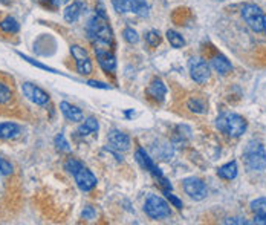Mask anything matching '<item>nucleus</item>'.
<instances>
[{"mask_svg": "<svg viewBox=\"0 0 266 225\" xmlns=\"http://www.w3.org/2000/svg\"><path fill=\"white\" fill-rule=\"evenodd\" d=\"M70 52H72V57L75 60V64H77V71L78 74L81 75H89L92 74V60L87 54V51L78 44H74L70 46Z\"/></svg>", "mask_w": 266, "mask_h": 225, "instance_id": "nucleus-7", "label": "nucleus"}, {"mask_svg": "<svg viewBox=\"0 0 266 225\" xmlns=\"http://www.w3.org/2000/svg\"><path fill=\"white\" fill-rule=\"evenodd\" d=\"M251 210L254 212V215L266 216V198H259V199L253 201L251 202Z\"/></svg>", "mask_w": 266, "mask_h": 225, "instance_id": "nucleus-24", "label": "nucleus"}, {"mask_svg": "<svg viewBox=\"0 0 266 225\" xmlns=\"http://www.w3.org/2000/svg\"><path fill=\"white\" fill-rule=\"evenodd\" d=\"M147 94H149L153 100L162 101L164 97H165V94H167V87H165V84L162 83V80H158V78H156V80H153L152 84L149 86Z\"/></svg>", "mask_w": 266, "mask_h": 225, "instance_id": "nucleus-15", "label": "nucleus"}, {"mask_svg": "<svg viewBox=\"0 0 266 225\" xmlns=\"http://www.w3.org/2000/svg\"><path fill=\"white\" fill-rule=\"evenodd\" d=\"M0 28H2V31L8 32V34H14V32H17L20 29V25H18V21L14 17L9 15V17H5L0 21Z\"/></svg>", "mask_w": 266, "mask_h": 225, "instance_id": "nucleus-22", "label": "nucleus"}, {"mask_svg": "<svg viewBox=\"0 0 266 225\" xmlns=\"http://www.w3.org/2000/svg\"><path fill=\"white\" fill-rule=\"evenodd\" d=\"M144 212L152 219H164L172 215L170 206L165 199H162L158 195H150L144 204Z\"/></svg>", "mask_w": 266, "mask_h": 225, "instance_id": "nucleus-4", "label": "nucleus"}, {"mask_svg": "<svg viewBox=\"0 0 266 225\" xmlns=\"http://www.w3.org/2000/svg\"><path fill=\"white\" fill-rule=\"evenodd\" d=\"M146 41H147V44L152 46V48L158 46V44L161 43V35H159V32H158V31H150V32H147Z\"/></svg>", "mask_w": 266, "mask_h": 225, "instance_id": "nucleus-28", "label": "nucleus"}, {"mask_svg": "<svg viewBox=\"0 0 266 225\" xmlns=\"http://www.w3.org/2000/svg\"><path fill=\"white\" fill-rule=\"evenodd\" d=\"M184 190L195 201H202L208 195V189H207L205 183L202 179H199V178H187V179H184Z\"/></svg>", "mask_w": 266, "mask_h": 225, "instance_id": "nucleus-8", "label": "nucleus"}, {"mask_svg": "<svg viewBox=\"0 0 266 225\" xmlns=\"http://www.w3.org/2000/svg\"><path fill=\"white\" fill-rule=\"evenodd\" d=\"M164 195L167 196V199L173 204V207L176 209H182V201L179 198H176L175 195H172V192H164Z\"/></svg>", "mask_w": 266, "mask_h": 225, "instance_id": "nucleus-34", "label": "nucleus"}, {"mask_svg": "<svg viewBox=\"0 0 266 225\" xmlns=\"http://www.w3.org/2000/svg\"><path fill=\"white\" fill-rule=\"evenodd\" d=\"M188 68H190V75L196 83L202 84L210 80V66L207 64V61L204 58H201V57L190 58Z\"/></svg>", "mask_w": 266, "mask_h": 225, "instance_id": "nucleus-6", "label": "nucleus"}, {"mask_svg": "<svg viewBox=\"0 0 266 225\" xmlns=\"http://www.w3.org/2000/svg\"><path fill=\"white\" fill-rule=\"evenodd\" d=\"M227 224H250V222H247V221H244V219H239V218H233V219H228V221H225Z\"/></svg>", "mask_w": 266, "mask_h": 225, "instance_id": "nucleus-38", "label": "nucleus"}, {"mask_svg": "<svg viewBox=\"0 0 266 225\" xmlns=\"http://www.w3.org/2000/svg\"><path fill=\"white\" fill-rule=\"evenodd\" d=\"M11 97H12L11 89H9V87H8L5 83H2V81H0V104L8 103V101L11 100Z\"/></svg>", "mask_w": 266, "mask_h": 225, "instance_id": "nucleus-29", "label": "nucleus"}, {"mask_svg": "<svg viewBox=\"0 0 266 225\" xmlns=\"http://www.w3.org/2000/svg\"><path fill=\"white\" fill-rule=\"evenodd\" d=\"M263 29L266 31V15H265V18H263Z\"/></svg>", "mask_w": 266, "mask_h": 225, "instance_id": "nucleus-39", "label": "nucleus"}, {"mask_svg": "<svg viewBox=\"0 0 266 225\" xmlns=\"http://www.w3.org/2000/svg\"><path fill=\"white\" fill-rule=\"evenodd\" d=\"M81 216H83L84 219H87V221H92V219L95 218V210H93L92 207H86V209L83 210Z\"/></svg>", "mask_w": 266, "mask_h": 225, "instance_id": "nucleus-35", "label": "nucleus"}, {"mask_svg": "<svg viewBox=\"0 0 266 225\" xmlns=\"http://www.w3.org/2000/svg\"><path fill=\"white\" fill-rule=\"evenodd\" d=\"M60 110H61L63 115H64L69 121H72V123H78V121H81L83 117H84L81 109H78L77 106H72V104L67 103V101H61V103H60Z\"/></svg>", "mask_w": 266, "mask_h": 225, "instance_id": "nucleus-14", "label": "nucleus"}, {"mask_svg": "<svg viewBox=\"0 0 266 225\" xmlns=\"http://www.w3.org/2000/svg\"><path fill=\"white\" fill-rule=\"evenodd\" d=\"M109 144H110V147H113L115 150H123V152H126V150H129L130 149V138L126 135V133H123V132H119V130H112L110 133H109Z\"/></svg>", "mask_w": 266, "mask_h": 225, "instance_id": "nucleus-13", "label": "nucleus"}, {"mask_svg": "<svg viewBox=\"0 0 266 225\" xmlns=\"http://www.w3.org/2000/svg\"><path fill=\"white\" fill-rule=\"evenodd\" d=\"M18 55H20L23 60H26L28 63H31V64H34V66H37V68H40V69H43V71H47V72L57 74V71H55V69H51V68H47V66H44V64H41V63H38V61H35V60H32V58H29V57L23 55V54H20V52H18Z\"/></svg>", "mask_w": 266, "mask_h": 225, "instance_id": "nucleus-30", "label": "nucleus"}, {"mask_svg": "<svg viewBox=\"0 0 266 225\" xmlns=\"http://www.w3.org/2000/svg\"><path fill=\"white\" fill-rule=\"evenodd\" d=\"M213 68L221 74V75H227L228 72H231L233 66L230 63V60L224 55H216L213 58Z\"/></svg>", "mask_w": 266, "mask_h": 225, "instance_id": "nucleus-20", "label": "nucleus"}, {"mask_svg": "<svg viewBox=\"0 0 266 225\" xmlns=\"http://www.w3.org/2000/svg\"><path fill=\"white\" fill-rule=\"evenodd\" d=\"M251 224L266 225V216H260V215H256V218H254V221H253Z\"/></svg>", "mask_w": 266, "mask_h": 225, "instance_id": "nucleus-37", "label": "nucleus"}, {"mask_svg": "<svg viewBox=\"0 0 266 225\" xmlns=\"http://www.w3.org/2000/svg\"><path fill=\"white\" fill-rule=\"evenodd\" d=\"M245 164L250 170H265L266 167V152L262 144L259 143H250L244 153Z\"/></svg>", "mask_w": 266, "mask_h": 225, "instance_id": "nucleus-3", "label": "nucleus"}, {"mask_svg": "<svg viewBox=\"0 0 266 225\" xmlns=\"http://www.w3.org/2000/svg\"><path fill=\"white\" fill-rule=\"evenodd\" d=\"M216 126L221 132H224L225 135H228L231 138H239L247 130L245 118L240 117L239 114H233V112H225V114L219 115L216 120Z\"/></svg>", "mask_w": 266, "mask_h": 225, "instance_id": "nucleus-1", "label": "nucleus"}, {"mask_svg": "<svg viewBox=\"0 0 266 225\" xmlns=\"http://www.w3.org/2000/svg\"><path fill=\"white\" fill-rule=\"evenodd\" d=\"M84 6L81 2H74L72 5H69L66 9H64V20L69 21V23H74L80 18L81 12H83Z\"/></svg>", "mask_w": 266, "mask_h": 225, "instance_id": "nucleus-17", "label": "nucleus"}, {"mask_svg": "<svg viewBox=\"0 0 266 225\" xmlns=\"http://www.w3.org/2000/svg\"><path fill=\"white\" fill-rule=\"evenodd\" d=\"M0 172H2V175H11V173H12V166H11V163H8L6 160L0 158Z\"/></svg>", "mask_w": 266, "mask_h": 225, "instance_id": "nucleus-33", "label": "nucleus"}, {"mask_svg": "<svg viewBox=\"0 0 266 225\" xmlns=\"http://www.w3.org/2000/svg\"><path fill=\"white\" fill-rule=\"evenodd\" d=\"M95 54H96V60H98L100 66L106 72H115V69H116V58H115V55L109 49L96 46L95 48Z\"/></svg>", "mask_w": 266, "mask_h": 225, "instance_id": "nucleus-11", "label": "nucleus"}, {"mask_svg": "<svg viewBox=\"0 0 266 225\" xmlns=\"http://www.w3.org/2000/svg\"><path fill=\"white\" fill-rule=\"evenodd\" d=\"M21 91H23L25 97L28 100H31L32 103H35L37 106H46L49 103V95L41 87H38L32 83H23Z\"/></svg>", "mask_w": 266, "mask_h": 225, "instance_id": "nucleus-9", "label": "nucleus"}, {"mask_svg": "<svg viewBox=\"0 0 266 225\" xmlns=\"http://www.w3.org/2000/svg\"><path fill=\"white\" fill-rule=\"evenodd\" d=\"M80 167H83V163L78 161V160H75V158H67L66 163H64V170L67 173H70V175H74Z\"/></svg>", "mask_w": 266, "mask_h": 225, "instance_id": "nucleus-26", "label": "nucleus"}, {"mask_svg": "<svg viewBox=\"0 0 266 225\" xmlns=\"http://www.w3.org/2000/svg\"><path fill=\"white\" fill-rule=\"evenodd\" d=\"M21 127L15 123H0V138L2 140H14L20 135Z\"/></svg>", "mask_w": 266, "mask_h": 225, "instance_id": "nucleus-16", "label": "nucleus"}, {"mask_svg": "<svg viewBox=\"0 0 266 225\" xmlns=\"http://www.w3.org/2000/svg\"><path fill=\"white\" fill-rule=\"evenodd\" d=\"M188 107H190L191 112H196V114H202L204 109H205L204 104L199 103V100H190V101H188Z\"/></svg>", "mask_w": 266, "mask_h": 225, "instance_id": "nucleus-32", "label": "nucleus"}, {"mask_svg": "<svg viewBox=\"0 0 266 225\" xmlns=\"http://www.w3.org/2000/svg\"><path fill=\"white\" fill-rule=\"evenodd\" d=\"M123 35H124L126 41L130 43V44H135V43L139 41V35H138V32L133 28H126L124 32H123Z\"/></svg>", "mask_w": 266, "mask_h": 225, "instance_id": "nucleus-27", "label": "nucleus"}, {"mask_svg": "<svg viewBox=\"0 0 266 225\" xmlns=\"http://www.w3.org/2000/svg\"><path fill=\"white\" fill-rule=\"evenodd\" d=\"M136 161H138L146 170H149L155 178H158V179H162V178H164L161 169H158V167L155 166V163H153L152 158L146 153L144 149H138V152H136Z\"/></svg>", "mask_w": 266, "mask_h": 225, "instance_id": "nucleus-12", "label": "nucleus"}, {"mask_svg": "<svg viewBox=\"0 0 266 225\" xmlns=\"http://www.w3.org/2000/svg\"><path fill=\"white\" fill-rule=\"evenodd\" d=\"M167 40L170 41V44H172L173 48H184V46H185L184 37H182L179 32L173 31V29H168V31H167Z\"/></svg>", "mask_w": 266, "mask_h": 225, "instance_id": "nucleus-23", "label": "nucleus"}, {"mask_svg": "<svg viewBox=\"0 0 266 225\" xmlns=\"http://www.w3.org/2000/svg\"><path fill=\"white\" fill-rule=\"evenodd\" d=\"M129 12H133L139 17H146L149 14V3L147 0H127Z\"/></svg>", "mask_w": 266, "mask_h": 225, "instance_id": "nucleus-18", "label": "nucleus"}, {"mask_svg": "<svg viewBox=\"0 0 266 225\" xmlns=\"http://www.w3.org/2000/svg\"><path fill=\"white\" fill-rule=\"evenodd\" d=\"M89 86L92 87H100V89H109L110 86L109 84H104V83H100V81H87Z\"/></svg>", "mask_w": 266, "mask_h": 225, "instance_id": "nucleus-36", "label": "nucleus"}, {"mask_svg": "<svg viewBox=\"0 0 266 225\" xmlns=\"http://www.w3.org/2000/svg\"><path fill=\"white\" fill-rule=\"evenodd\" d=\"M89 34L100 44H104V46L112 44L113 35H112V29L107 23V17H101V15L95 14L89 21Z\"/></svg>", "mask_w": 266, "mask_h": 225, "instance_id": "nucleus-2", "label": "nucleus"}, {"mask_svg": "<svg viewBox=\"0 0 266 225\" xmlns=\"http://www.w3.org/2000/svg\"><path fill=\"white\" fill-rule=\"evenodd\" d=\"M54 143H55L57 150H60V152H70V146H69V143L66 141V137H64L63 133H58V135L55 137Z\"/></svg>", "mask_w": 266, "mask_h": 225, "instance_id": "nucleus-25", "label": "nucleus"}, {"mask_svg": "<svg viewBox=\"0 0 266 225\" xmlns=\"http://www.w3.org/2000/svg\"><path fill=\"white\" fill-rule=\"evenodd\" d=\"M100 129V124L96 121V118L93 117H89L87 120H84V123L78 127V133L80 135H90V133H96Z\"/></svg>", "mask_w": 266, "mask_h": 225, "instance_id": "nucleus-21", "label": "nucleus"}, {"mask_svg": "<svg viewBox=\"0 0 266 225\" xmlns=\"http://www.w3.org/2000/svg\"><path fill=\"white\" fill-rule=\"evenodd\" d=\"M242 17H244V20L248 23V26L253 31H256V32L263 31V18H265V15H263L262 9L257 5L247 3L242 8Z\"/></svg>", "mask_w": 266, "mask_h": 225, "instance_id": "nucleus-5", "label": "nucleus"}, {"mask_svg": "<svg viewBox=\"0 0 266 225\" xmlns=\"http://www.w3.org/2000/svg\"><path fill=\"white\" fill-rule=\"evenodd\" d=\"M72 176L75 178V183H77V186L81 192H90L96 186V176L89 169H86L84 166L80 167Z\"/></svg>", "mask_w": 266, "mask_h": 225, "instance_id": "nucleus-10", "label": "nucleus"}, {"mask_svg": "<svg viewBox=\"0 0 266 225\" xmlns=\"http://www.w3.org/2000/svg\"><path fill=\"white\" fill-rule=\"evenodd\" d=\"M237 172H239V169H237V163L236 161H231V163H228V164H225V166L217 169V175L221 178H224V179H228V181L234 179L237 176Z\"/></svg>", "mask_w": 266, "mask_h": 225, "instance_id": "nucleus-19", "label": "nucleus"}, {"mask_svg": "<svg viewBox=\"0 0 266 225\" xmlns=\"http://www.w3.org/2000/svg\"><path fill=\"white\" fill-rule=\"evenodd\" d=\"M0 175H2V172H0Z\"/></svg>", "mask_w": 266, "mask_h": 225, "instance_id": "nucleus-40", "label": "nucleus"}, {"mask_svg": "<svg viewBox=\"0 0 266 225\" xmlns=\"http://www.w3.org/2000/svg\"><path fill=\"white\" fill-rule=\"evenodd\" d=\"M112 5L115 8L116 12H129V8H127V0H112Z\"/></svg>", "mask_w": 266, "mask_h": 225, "instance_id": "nucleus-31", "label": "nucleus"}]
</instances>
